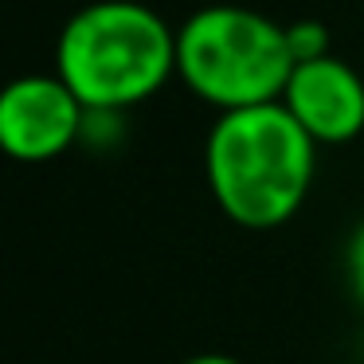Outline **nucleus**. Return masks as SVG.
<instances>
[{"label": "nucleus", "instance_id": "1", "mask_svg": "<svg viewBox=\"0 0 364 364\" xmlns=\"http://www.w3.org/2000/svg\"><path fill=\"white\" fill-rule=\"evenodd\" d=\"M317 141L282 102L220 114L204 141L208 192L247 231L282 228L314 188Z\"/></svg>", "mask_w": 364, "mask_h": 364}, {"label": "nucleus", "instance_id": "2", "mask_svg": "<svg viewBox=\"0 0 364 364\" xmlns=\"http://www.w3.org/2000/svg\"><path fill=\"white\" fill-rule=\"evenodd\" d=\"M55 75L87 110L126 114L176 75V32L141 0H95L59 32Z\"/></svg>", "mask_w": 364, "mask_h": 364}, {"label": "nucleus", "instance_id": "3", "mask_svg": "<svg viewBox=\"0 0 364 364\" xmlns=\"http://www.w3.org/2000/svg\"><path fill=\"white\" fill-rule=\"evenodd\" d=\"M294 55L286 28L243 4H208L176 28V75L220 114L282 102Z\"/></svg>", "mask_w": 364, "mask_h": 364}, {"label": "nucleus", "instance_id": "4", "mask_svg": "<svg viewBox=\"0 0 364 364\" xmlns=\"http://www.w3.org/2000/svg\"><path fill=\"white\" fill-rule=\"evenodd\" d=\"M87 106L59 75H24L0 95V145L12 161L43 165L82 141Z\"/></svg>", "mask_w": 364, "mask_h": 364}, {"label": "nucleus", "instance_id": "5", "mask_svg": "<svg viewBox=\"0 0 364 364\" xmlns=\"http://www.w3.org/2000/svg\"><path fill=\"white\" fill-rule=\"evenodd\" d=\"M282 106L317 145H345L364 129V79L337 55L294 63Z\"/></svg>", "mask_w": 364, "mask_h": 364}, {"label": "nucleus", "instance_id": "6", "mask_svg": "<svg viewBox=\"0 0 364 364\" xmlns=\"http://www.w3.org/2000/svg\"><path fill=\"white\" fill-rule=\"evenodd\" d=\"M286 43H290L294 63H309V59L329 55V36L317 20H298V24H286Z\"/></svg>", "mask_w": 364, "mask_h": 364}, {"label": "nucleus", "instance_id": "7", "mask_svg": "<svg viewBox=\"0 0 364 364\" xmlns=\"http://www.w3.org/2000/svg\"><path fill=\"white\" fill-rule=\"evenodd\" d=\"M345 270H348V286H353L356 301L364 306V223L353 231V239H348V251H345Z\"/></svg>", "mask_w": 364, "mask_h": 364}, {"label": "nucleus", "instance_id": "8", "mask_svg": "<svg viewBox=\"0 0 364 364\" xmlns=\"http://www.w3.org/2000/svg\"><path fill=\"white\" fill-rule=\"evenodd\" d=\"M181 364H243V360H235V356H228V353H200V356H188V360H181Z\"/></svg>", "mask_w": 364, "mask_h": 364}]
</instances>
